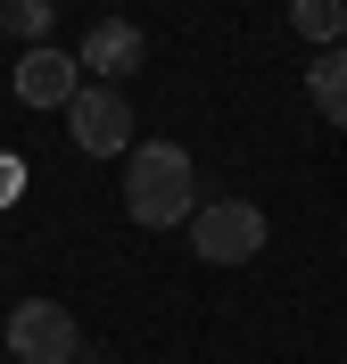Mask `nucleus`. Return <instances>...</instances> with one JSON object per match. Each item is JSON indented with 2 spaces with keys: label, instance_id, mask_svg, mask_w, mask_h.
Masks as SVG:
<instances>
[{
  "label": "nucleus",
  "instance_id": "nucleus-7",
  "mask_svg": "<svg viewBox=\"0 0 347 364\" xmlns=\"http://www.w3.org/2000/svg\"><path fill=\"white\" fill-rule=\"evenodd\" d=\"M306 100H314L331 124H347V42H339V50H314V67H306Z\"/></svg>",
  "mask_w": 347,
  "mask_h": 364
},
{
  "label": "nucleus",
  "instance_id": "nucleus-6",
  "mask_svg": "<svg viewBox=\"0 0 347 364\" xmlns=\"http://www.w3.org/2000/svg\"><path fill=\"white\" fill-rule=\"evenodd\" d=\"M141 58H149V42H141V25H92L83 33V50H75V67H92L99 83H124V75H141Z\"/></svg>",
  "mask_w": 347,
  "mask_h": 364
},
{
  "label": "nucleus",
  "instance_id": "nucleus-1",
  "mask_svg": "<svg viewBox=\"0 0 347 364\" xmlns=\"http://www.w3.org/2000/svg\"><path fill=\"white\" fill-rule=\"evenodd\" d=\"M190 207H199V166H190V149H174V141H141V149H124V215L133 224H190Z\"/></svg>",
  "mask_w": 347,
  "mask_h": 364
},
{
  "label": "nucleus",
  "instance_id": "nucleus-4",
  "mask_svg": "<svg viewBox=\"0 0 347 364\" xmlns=\"http://www.w3.org/2000/svg\"><path fill=\"white\" fill-rule=\"evenodd\" d=\"M9 356L17 364H75L83 356V331L58 298H25L17 315H9Z\"/></svg>",
  "mask_w": 347,
  "mask_h": 364
},
{
  "label": "nucleus",
  "instance_id": "nucleus-9",
  "mask_svg": "<svg viewBox=\"0 0 347 364\" xmlns=\"http://www.w3.org/2000/svg\"><path fill=\"white\" fill-rule=\"evenodd\" d=\"M0 25H9L17 42L42 50V42H50V25H58V0H0Z\"/></svg>",
  "mask_w": 347,
  "mask_h": 364
},
{
  "label": "nucleus",
  "instance_id": "nucleus-8",
  "mask_svg": "<svg viewBox=\"0 0 347 364\" xmlns=\"http://www.w3.org/2000/svg\"><path fill=\"white\" fill-rule=\"evenodd\" d=\"M290 25H298L314 50H339V33H347V9L339 0H290Z\"/></svg>",
  "mask_w": 347,
  "mask_h": 364
},
{
  "label": "nucleus",
  "instance_id": "nucleus-2",
  "mask_svg": "<svg viewBox=\"0 0 347 364\" xmlns=\"http://www.w3.org/2000/svg\"><path fill=\"white\" fill-rule=\"evenodd\" d=\"M190 249L207 257V265H248L265 249V207L248 199H199L190 207Z\"/></svg>",
  "mask_w": 347,
  "mask_h": 364
},
{
  "label": "nucleus",
  "instance_id": "nucleus-3",
  "mask_svg": "<svg viewBox=\"0 0 347 364\" xmlns=\"http://www.w3.org/2000/svg\"><path fill=\"white\" fill-rule=\"evenodd\" d=\"M67 124H75V149L83 158H124L133 149V100L116 83H83L67 100Z\"/></svg>",
  "mask_w": 347,
  "mask_h": 364
},
{
  "label": "nucleus",
  "instance_id": "nucleus-5",
  "mask_svg": "<svg viewBox=\"0 0 347 364\" xmlns=\"http://www.w3.org/2000/svg\"><path fill=\"white\" fill-rule=\"evenodd\" d=\"M75 91H83V67H75L67 50L42 42V50H25V58H17V100H25V108H67Z\"/></svg>",
  "mask_w": 347,
  "mask_h": 364
}]
</instances>
